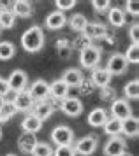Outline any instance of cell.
<instances>
[{"mask_svg": "<svg viewBox=\"0 0 139 156\" xmlns=\"http://www.w3.org/2000/svg\"><path fill=\"white\" fill-rule=\"evenodd\" d=\"M44 41H46V37H44V32H42L41 27H30V28L21 35V46H23V49L28 51V53H37V51L42 49V46H44Z\"/></svg>", "mask_w": 139, "mask_h": 156, "instance_id": "1", "label": "cell"}, {"mask_svg": "<svg viewBox=\"0 0 139 156\" xmlns=\"http://www.w3.org/2000/svg\"><path fill=\"white\" fill-rule=\"evenodd\" d=\"M99 146V137L97 135H85V137H81L79 140L74 142V151H76V154H81V156H90L95 153V149H97Z\"/></svg>", "mask_w": 139, "mask_h": 156, "instance_id": "2", "label": "cell"}, {"mask_svg": "<svg viewBox=\"0 0 139 156\" xmlns=\"http://www.w3.org/2000/svg\"><path fill=\"white\" fill-rule=\"evenodd\" d=\"M100 55H102V51L97 46H88V48L81 49V53H79L81 67H85V69H95V67H99Z\"/></svg>", "mask_w": 139, "mask_h": 156, "instance_id": "3", "label": "cell"}, {"mask_svg": "<svg viewBox=\"0 0 139 156\" xmlns=\"http://www.w3.org/2000/svg\"><path fill=\"white\" fill-rule=\"evenodd\" d=\"M51 140L56 144V147L58 146H72V142H74V132L69 126L60 125V126H56L51 132Z\"/></svg>", "mask_w": 139, "mask_h": 156, "instance_id": "4", "label": "cell"}, {"mask_svg": "<svg viewBox=\"0 0 139 156\" xmlns=\"http://www.w3.org/2000/svg\"><path fill=\"white\" fill-rule=\"evenodd\" d=\"M60 111L63 114H67L69 118H76L83 112V102L77 97H65L60 102Z\"/></svg>", "mask_w": 139, "mask_h": 156, "instance_id": "5", "label": "cell"}, {"mask_svg": "<svg viewBox=\"0 0 139 156\" xmlns=\"http://www.w3.org/2000/svg\"><path fill=\"white\" fill-rule=\"evenodd\" d=\"M127 67H129V63H127L125 56H123L122 53H115V55H111L109 60H107L106 70L109 72L111 76H122V74L127 70Z\"/></svg>", "mask_w": 139, "mask_h": 156, "instance_id": "6", "label": "cell"}, {"mask_svg": "<svg viewBox=\"0 0 139 156\" xmlns=\"http://www.w3.org/2000/svg\"><path fill=\"white\" fill-rule=\"evenodd\" d=\"M130 116H132V109H130V104L125 98H115L111 102V118L123 121Z\"/></svg>", "mask_w": 139, "mask_h": 156, "instance_id": "7", "label": "cell"}, {"mask_svg": "<svg viewBox=\"0 0 139 156\" xmlns=\"http://www.w3.org/2000/svg\"><path fill=\"white\" fill-rule=\"evenodd\" d=\"M30 97L34 98V102H42V100L49 98V83H46L44 79H37L32 83V86L28 88Z\"/></svg>", "mask_w": 139, "mask_h": 156, "instance_id": "8", "label": "cell"}, {"mask_svg": "<svg viewBox=\"0 0 139 156\" xmlns=\"http://www.w3.org/2000/svg\"><path fill=\"white\" fill-rule=\"evenodd\" d=\"M127 151V142L122 137H109L104 146V156H120Z\"/></svg>", "mask_w": 139, "mask_h": 156, "instance_id": "9", "label": "cell"}, {"mask_svg": "<svg viewBox=\"0 0 139 156\" xmlns=\"http://www.w3.org/2000/svg\"><path fill=\"white\" fill-rule=\"evenodd\" d=\"M7 84H9V90H13V91H23V90H27V84H28L27 72L20 70V69L13 70V74L7 79Z\"/></svg>", "mask_w": 139, "mask_h": 156, "instance_id": "10", "label": "cell"}, {"mask_svg": "<svg viewBox=\"0 0 139 156\" xmlns=\"http://www.w3.org/2000/svg\"><path fill=\"white\" fill-rule=\"evenodd\" d=\"M111 74L106 70V67H95V69H92V84L97 86V88H107L109 83H111Z\"/></svg>", "mask_w": 139, "mask_h": 156, "instance_id": "11", "label": "cell"}, {"mask_svg": "<svg viewBox=\"0 0 139 156\" xmlns=\"http://www.w3.org/2000/svg\"><path fill=\"white\" fill-rule=\"evenodd\" d=\"M34 98L30 97V93H28V90H23V91H18V95H16V98H14L13 105L14 109H16V112L20 111V112H28L32 107H34Z\"/></svg>", "mask_w": 139, "mask_h": 156, "instance_id": "12", "label": "cell"}, {"mask_svg": "<svg viewBox=\"0 0 139 156\" xmlns=\"http://www.w3.org/2000/svg\"><path fill=\"white\" fill-rule=\"evenodd\" d=\"M83 79H85V76H83V72L79 70V69H67V70L62 74V81L67 84V88H79V84L83 83Z\"/></svg>", "mask_w": 139, "mask_h": 156, "instance_id": "13", "label": "cell"}, {"mask_svg": "<svg viewBox=\"0 0 139 156\" xmlns=\"http://www.w3.org/2000/svg\"><path fill=\"white\" fill-rule=\"evenodd\" d=\"M67 25V16L60 11H53L46 16V28L49 30H60Z\"/></svg>", "mask_w": 139, "mask_h": 156, "instance_id": "14", "label": "cell"}, {"mask_svg": "<svg viewBox=\"0 0 139 156\" xmlns=\"http://www.w3.org/2000/svg\"><path fill=\"white\" fill-rule=\"evenodd\" d=\"M32 114H34V116H37V118L44 123V121H46L49 116L53 114V104H51V102H48V100L35 102L34 107H32Z\"/></svg>", "mask_w": 139, "mask_h": 156, "instance_id": "15", "label": "cell"}, {"mask_svg": "<svg viewBox=\"0 0 139 156\" xmlns=\"http://www.w3.org/2000/svg\"><path fill=\"white\" fill-rule=\"evenodd\" d=\"M107 111H106L104 107H97V109H93L90 114H88V125L93 128H102L104 126V123L107 121Z\"/></svg>", "mask_w": 139, "mask_h": 156, "instance_id": "16", "label": "cell"}, {"mask_svg": "<svg viewBox=\"0 0 139 156\" xmlns=\"http://www.w3.org/2000/svg\"><path fill=\"white\" fill-rule=\"evenodd\" d=\"M37 137H35V133H28V132H23V133L18 137V147L23 151V153H27V154H30L32 151H34L35 144H37Z\"/></svg>", "mask_w": 139, "mask_h": 156, "instance_id": "17", "label": "cell"}, {"mask_svg": "<svg viewBox=\"0 0 139 156\" xmlns=\"http://www.w3.org/2000/svg\"><path fill=\"white\" fill-rule=\"evenodd\" d=\"M122 133L129 139H136L139 133V119L136 116H130L122 121Z\"/></svg>", "mask_w": 139, "mask_h": 156, "instance_id": "18", "label": "cell"}, {"mask_svg": "<svg viewBox=\"0 0 139 156\" xmlns=\"http://www.w3.org/2000/svg\"><path fill=\"white\" fill-rule=\"evenodd\" d=\"M49 97H53L55 100H60L62 102L65 97H69V88L63 83L62 79H56L49 84Z\"/></svg>", "mask_w": 139, "mask_h": 156, "instance_id": "19", "label": "cell"}, {"mask_svg": "<svg viewBox=\"0 0 139 156\" xmlns=\"http://www.w3.org/2000/svg\"><path fill=\"white\" fill-rule=\"evenodd\" d=\"M11 11L16 18H30L34 12V7H32V2L28 0H18V2H13Z\"/></svg>", "mask_w": 139, "mask_h": 156, "instance_id": "20", "label": "cell"}, {"mask_svg": "<svg viewBox=\"0 0 139 156\" xmlns=\"http://www.w3.org/2000/svg\"><path fill=\"white\" fill-rule=\"evenodd\" d=\"M83 34L88 41L90 39H102L107 34V28H106V25H102V23H88L85 27Z\"/></svg>", "mask_w": 139, "mask_h": 156, "instance_id": "21", "label": "cell"}, {"mask_svg": "<svg viewBox=\"0 0 139 156\" xmlns=\"http://www.w3.org/2000/svg\"><path fill=\"white\" fill-rule=\"evenodd\" d=\"M21 128H23V132H28V133H37L42 128V121L30 112L28 116H25V119L21 121Z\"/></svg>", "mask_w": 139, "mask_h": 156, "instance_id": "22", "label": "cell"}, {"mask_svg": "<svg viewBox=\"0 0 139 156\" xmlns=\"http://www.w3.org/2000/svg\"><path fill=\"white\" fill-rule=\"evenodd\" d=\"M107 20H109V23H111L113 27L120 28V27L125 25V12L120 7H111L107 11Z\"/></svg>", "mask_w": 139, "mask_h": 156, "instance_id": "23", "label": "cell"}, {"mask_svg": "<svg viewBox=\"0 0 139 156\" xmlns=\"http://www.w3.org/2000/svg\"><path fill=\"white\" fill-rule=\"evenodd\" d=\"M102 128L109 137H118L122 133V121L116 119V118H107V121L104 123Z\"/></svg>", "mask_w": 139, "mask_h": 156, "instance_id": "24", "label": "cell"}, {"mask_svg": "<svg viewBox=\"0 0 139 156\" xmlns=\"http://www.w3.org/2000/svg\"><path fill=\"white\" fill-rule=\"evenodd\" d=\"M14 23H16V16L13 14V11L4 7L2 11H0V28L9 30V28L14 27Z\"/></svg>", "mask_w": 139, "mask_h": 156, "instance_id": "25", "label": "cell"}, {"mask_svg": "<svg viewBox=\"0 0 139 156\" xmlns=\"http://www.w3.org/2000/svg\"><path fill=\"white\" fill-rule=\"evenodd\" d=\"M123 93H125V100H137L139 98V81L137 79H132L129 81L123 88Z\"/></svg>", "mask_w": 139, "mask_h": 156, "instance_id": "26", "label": "cell"}, {"mask_svg": "<svg viewBox=\"0 0 139 156\" xmlns=\"http://www.w3.org/2000/svg\"><path fill=\"white\" fill-rule=\"evenodd\" d=\"M14 53H16V48H14L13 42H9V41H2L0 42V60H11L14 56Z\"/></svg>", "mask_w": 139, "mask_h": 156, "instance_id": "27", "label": "cell"}, {"mask_svg": "<svg viewBox=\"0 0 139 156\" xmlns=\"http://www.w3.org/2000/svg\"><path fill=\"white\" fill-rule=\"evenodd\" d=\"M69 25L74 32H83L85 27L88 25V20H86L83 14H74V16L69 18Z\"/></svg>", "mask_w": 139, "mask_h": 156, "instance_id": "28", "label": "cell"}, {"mask_svg": "<svg viewBox=\"0 0 139 156\" xmlns=\"http://www.w3.org/2000/svg\"><path fill=\"white\" fill-rule=\"evenodd\" d=\"M16 114V109H14L13 104H7V102H2L0 100V123H6Z\"/></svg>", "mask_w": 139, "mask_h": 156, "instance_id": "29", "label": "cell"}, {"mask_svg": "<svg viewBox=\"0 0 139 156\" xmlns=\"http://www.w3.org/2000/svg\"><path fill=\"white\" fill-rule=\"evenodd\" d=\"M32 156H53V147L48 142H37L34 151L30 153Z\"/></svg>", "mask_w": 139, "mask_h": 156, "instance_id": "30", "label": "cell"}, {"mask_svg": "<svg viewBox=\"0 0 139 156\" xmlns=\"http://www.w3.org/2000/svg\"><path fill=\"white\" fill-rule=\"evenodd\" d=\"M127 60V63H139V46L136 44H130L129 48H127V53L123 55Z\"/></svg>", "mask_w": 139, "mask_h": 156, "instance_id": "31", "label": "cell"}, {"mask_svg": "<svg viewBox=\"0 0 139 156\" xmlns=\"http://www.w3.org/2000/svg\"><path fill=\"white\" fill-rule=\"evenodd\" d=\"M53 156H76V151L72 146H58L53 151Z\"/></svg>", "mask_w": 139, "mask_h": 156, "instance_id": "32", "label": "cell"}, {"mask_svg": "<svg viewBox=\"0 0 139 156\" xmlns=\"http://www.w3.org/2000/svg\"><path fill=\"white\" fill-rule=\"evenodd\" d=\"M92 7L95 9L97 12H106L111 9V2L109 0H93L92 2Z\"/></svg>", "mask_w": 139, "mask_h": 156, "instance_id": "33", "label": "cell"}, {"mask_svg": "<svg viewBox=\"0 0 139 156\" xmlns=\"http://www.w3.org/2000/svg\"><path fill=\"white\" fill-rule=\"evenodd\" d=\"M76 4H77L76 0H56V2H55V5L58 7V11H60V12L72 9L74 5H76Z\"/></svg>", "mask_w": 139, "mask_h": 156, "instance_id": "34", "label": "cell"}, {"mask_svg": "<svg viewBox=\"0 0 139 156\" xmlns=\"http://www.w3.org/2000/svg\"><path fill=\"white\" fill-rule=\"evenodd\" d=\"M125 9L129 14L132 16H139V2L137 0H127L125 2Z\"/></svg>", "mask_w": 139, "mask_h": 156, "instance_id": "35", "label": "cell"}, {"mask_svg": "<svg viewBox=\"0 0 139 156\" xmlns=\"http://www.w3.org/2000/svg\"><path fill=\"white\" fill-rule=\"evenodd\" d=\"M129 37H130L132 44L139 46V25H137V21L132 23V27H130V30H129Z\"/></svg>", "mask_w": 139, "mask_h": 156, "instance_id": "36", "label": "cell"}, {"mask_svg": "<svg viewBox=\"0 0 139 156\" xmlns=\"http://www.w3.org/2000/svg\"><path fill=\"white\" fill-rule=\"evenodd\" d=\"M79 86H81V88H79L81 93H85V95H90V93L93 91V84H92L90 79H83V83H81Z\"/></svg>", "mask_w": 139, "mask_h": 156, "instance_id": "37", "label": "cell"}, {"mask_svg": "<svg viewBox=\"0 0 139 156\" xmlns=\"http://www.w3.org/2000/svg\"><path fill=\"white\" fill-rule=\"evenodd\" d=\"M9 91V84H7V79L0 77V100L6 97V93Z\"/></svg>", "mask_w": 139, "mask_h": 156, "instance_id": "38", "label": "cell"}, {"mask_svg": "<svg viewBox=\"0 0 139 156\" xmlns=\"http://www.w3.org/2000/svg\"><path fill=\"white\" fill-rule=\"evenodd\" d=\"M120 156H134V154H130V153H127V151H125L123 154H120Z\"/></svg>", "mask_w": 139, "mask_h": 156, "instance_id": "39", "label": "cell"}, {"mask_svg": "<svg viewBox=\"0 0 139 156\" xmlns=\"http://www.w3.org/2000/svg\"><path fill=\"white\" fill-rule=\"evenodd\" d=\"M0 139H2V128H0Z\"/></svg>", "mask_w": 139, "mask_h": 156, "instance_id": "40", "label": "cell"}, {"mask_svg": "<svg viewBox=\"0 0 139 156\" xmlns=\"http://www.w3.org/2000/svg\"><path fill=\"white\" fill-rule=\"evenodd\" d=\"M6 156H16V154H6Z\"/></svg>", "mask_w": 139, "mask_h": 156, "instance_id": "41", "label": "cell"}, {"mask_svg": "<svg viewBox=\"0 0 139 156\" xmlns=\"http://www.w3.org/2000/svg\"><path fill=\"white\" fill-rule=\"evenodd\" d=\"M0 11H2V7H0Z\"/></svg>", "mask_w": 139, "mask_h": 156, "instance_id": "42", "label": "cell"}]
</instances>
